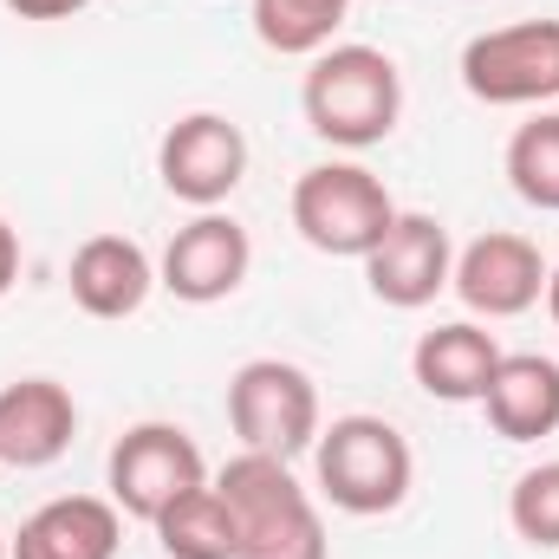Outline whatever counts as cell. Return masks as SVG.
Masks as SVG:
<instances>
[{
	"label": "cell",
	"instance_id": "14",
	"mask_svg": "<svg viewBox=\"0 0 559 559\" xmlns=\"http://www.w3.org/2000/svg\"><path fill=\"white\" fill-rule=\"evenodd\" d=\"M66 286H72V306L85 319H131V312H143V299L156 286V261L131 235H92V241H79Z\"/></svg>",
	"mask_w": 559,
	"mask_h": 559
},
{
	"label": "cell",
	"instance_id": "8",
	"mask_svg": "<svg viewBox=\"0 0 559 559\" xmlns=\"http://www.w3.org/2000/svg\"><path fill=\"white\" fill-rule=\"evenodd\" d=\"M156 176H163V189L176 195V202H189L195 215L202 209H222L235 189H241V176H248V138H241V124L235 118H222V111H189V118H176L163 143H156Z\"/></svg>",
	"mask_w": 559,
	"mask_h": 559
},
{
	"label": "cell",
	"instance_id": "13",
	"mask_svg": "<svg viewBox=\"0 0 559 559\" xmlns=\"http://www.w3.org/2000/svg\"><path fill=\"white\" fill-rule=\"evenodd\" d=\"M79 436V404L59 378H20L0 391V462L52 468Z\"/></svg>",
	"mask_w": 559,
	"mask_h": 559
},
{
	"label": "cell",
	"instance_id": "18",
	"mask_svg": "<svg viewBox=\"0 0 559 559\" xmlns=\"http://www.w3.org/2000/svg\"><path fill=\"white\" fill-rule=\"evenodd\" d=\"M352 0H254V39L280 59H312L345 26Z\"/></svg>",
	"mask_w": 559,
	"mask_h": 559
},
{
	"label": "cell",
	"instance_id": "3",
	"mask_svg": "<svg viewBox=\"0 0 559 559\" xmlns=\"http://www.w3.org/2000/svg\"><path fill=\"white\" fill-rule=\"evenodd\" d=\"M312 475H319V495L338 508V514H391L404 508L411 481H417V455L404 442V429L384 417H332L312 442Z\"/></svg>",
	"mask_w": 559,
	"mask_h": 559
},
{
	"label": "cell",
	"instance_id": "20",
	"mask_svg": "<svg viewBox=\"0 0 559 559\" xmlns=\"http://www.w3.org/2000/svg\"><path fill=\"white\" fill-rule=\"evenodd\" d=\"M508 521H514V534H521L527 547L559 554V462H540V468H527V475L514 481Z\"/></svg>",
	"mask_w": 559,
	"mask_h": 559
},
{
	"label": "cell",
	"instance_id": "15",
	"mask_svg": "<svg viewBox=\"0 0 559 559\" xmlns=\"http://www.w3.org/2000/svg\"><path fill=\"white\" fill-rule=\"evenodd\" d=\"M495 365H501V345L475 319H449V325L423 332L417 352H411V378H417L423 397H436V404H481Z\"/></svg>",
	"mask_w": 559,
	"mask_h": 559
},
{
	"label": "cell",
	"instance_id": "9",
	"mask_svg": "<svg viewBox=\"0 0 559 559\" xmlns=\"http://www.w3.org/2000/svg\"><path fill=\"white\" fill-rule=\"evenodd\" d=\"M547 254L527 241V235H514V228H488V235H475L462 254H455V299L475 312V319H521V312H534L540 299H547Z\"/></svg>",
	"mask_w": 559,
	"mask_h": 559
},
{
	"label": "cell",
	"instance_id": "10",
	"mask_svg": "<svg viewBox=\"0 0 559 559\" xmlns=\"http://www.w3.org/2000/svg\"><path fill=\"white\" fill-rule=\"evenodd\" d=\"M254 267V241L235 215L222 209H202L195 222H182L156 261V286L176 293L182 306H215L228 293H241V280Z\"/></svg>",
	"mask_w": 559,
	"mask_h": 559
},
{
	"label": "cell",
	"instance_id": "6",
	"mask_svg": "<svg viewBox=\"0 0 559 559\" xmlns=\"http://www.w3.org/2000/svg\"><path fill=\"white\" fill-rule=\"evenodd\" d=\"M462 85L475 105L521 111L559 98V20H514L488 26L462 46Z\"/></svg>",
	"mask_w": 559,
	"mask_h": 559
},
{
	"label": "cell",
	"instance_id": "7",
	"mask_svg": "<svg viewBox=\"0 0 559 559\" xmlns=\"http://www.w3.org/2000/svg\"><path fill=\"white\" fill-rule=\"evenodd\" d=\"M105 481H111L118 514L156 521L169 501H182L189 488L209 481V462H202V449L182 423H138V429L118 436V449L105 462Z\"/></svg>",
	"mask_w": 559,
	"mask_h": 559
},
{
	"label": "cell",
	"instance_id": "21",
	"mask_svg": "<svg viewBox=\"0 0 559 559\" xmlns=\"http://www.w3.org/2000/svg\"><path fill=\"white\" fill-rule=\"evenodd\" d=\"M13 280H20V235H13V222L0 215V299L13 293Z\"/></svg>",
	"mask_w": 559,
	"mask_h": 559
},
{
	"label": "cell",
	"instance_id": "19",
	"mask_svg": "<svg viewBox=\"0 0 559 559\" xmlns=\"http://www.w3.org/2000/svg\"><path fill=\"white\" fill-rule=\"evenodd\" d=\"M508 182L527 209L559 215V111H540L508 138Z\"/></svg>",
	"mask_w": 559,
	"mask_h": 559
},
{
	"label": "cell",
	"instance_id": "22",
	"mask_svg": "<svg viewBox=\"0 0 559 559\" xmlns=\"http://www.w3.org/2000/svg\"><path fill=\"white\" fill-rule=\"evenodd\" d=\"M20 20H66V13H79V7H92V0H7Z\"/></svg>",
	"mask_w": 559,
	"mask_h": 559
},
{
	"label": "cell",
	"instance_id": "12",
	"mask_svg": "<svg viewBox=\"0 0 559 559\" xmlns=\"http://www.w3.org/2000/svg\"><path fill=\"white\" fill-rule=\"evenodd\" d=\"M124 547V514L105 495H59L39 514L20 521L7 540V559H118Z\"/></svg>",
	"mask_w": 559,
	"mask_h": 559
},
{
	"label": "cell",
	"instance_id": "5",
	"mask_svg": "<svg viewBox=\"0 0 559 559\" xmlns=\"http://www.w3.org/2000/svg\"><path fill=\"white\" fill-rule=\"evenodd\" d=\"M228 423L241 436V449L254 455H306L319 442V384L286 365V358H248L235 378H228Z\"/></svg>",
	"mask_w": 559,
	"mask_h": 559
},
{
	"label": "cell",
	"instance_id": "4",
	"mask_svg": "<svg viewBox=\"0 0 559 559\" xmlns=\"http://www.w3.org/2000/svg\"><path fill=\"white\" fill-rule=\"evenodd\" d=\"M391 222H397V202L384 176H371L365 163H312L293 182V228L306 248L332 261H365Z\"/></svg>",
	"mask_w": 559,
	"mask_h": 559
},
{
	"label": "cell",
	"instance_id": "16",
	"mask_svg": "<svg viewBox=\"0 0 559 559\" xmlns=\"http://www.w3.org/2000/svg\"><path fill=\"white\" fill-rule=\"evenodd\" d=\"M481 417L501 442H540L559 429V365L540 352H501L488 391H481Z\"/></svg>",
	"mask_w": 559,
	"mask_h": 559
},
{
	"label": "cell",
	"instance_id": "1",
	"mask_svg": "<svg viewBox=\"0 0 559 559\" xmlns=\"http://www.w3.org/2000/svg\"><path fill=\"white\" fill-rule=\"evenodd\" d=\"M299 111L332 150H371L404 118V72L378 46H325L306 66Z\"/></svg>",
	"mask_w": 559,
	"mask_h": 559
},
{
	"label": "cell",
	"instance_id": "2",
	"mask_svg": "<svg viewBox=\"0 0 559 559\" xmlns=\"http://www.w3.org/2000/svg\"><path fill=\"white\" fill-rule=\"evenodd\" d=\"M215 488H222V501L235 514V534H241V554L235 559H325L332 554L319 501L293 481V462L241 449L215 475Z\"/></svg>",
	"mask_w": 559,
	"mask_h": 559
},
{
	"label": "cell",
	"instance_id": "23",
	"mask_svg": "<svg viewBox=\"0 0 559 559\" xmlns=\"http://www.w3.org/2000/svg\"><path fill=\"white\" fill-rule=\"evenodd\" d=\"M547 312H554V325H559V267L547 274Z\"/></svg>",
	"mask_w": 559,
	"mask_h": 559
},
{
	"label": "cell",
	"instance_id": "24",
	"mask_svg": "<svg viewBox=\"0 0 559 559\" xmlns=\"http://www.w3.org/2000/svg\"><path fill=\"white\" fill-rule=\"evenodd\" d=\"M0 559H7V534H0Z\"/></svg>",
	"mask_w": 559,
	"mask_h": 559
},
{
	"label": "cell",
	"instance_id": "11",
	"mask_svg": "<svg viewBox=\"0 0 559 559\" xmlns=\"http://www.w3.org/2000/svg\"><path fill=\"white\" fill-rule=\"evenodd\" d=\"M455 274V241L436 215H404L384 228V241L365 254V286L391 312H423Z\"/></svg>",
	"mask_w": 559,
	"mask_h": 559
},
{
	"label": "cell",
	"instance_id": "17",
	"mask_svg": "<svg viewBox=\"0 0 559 559\" xmlns=\"http://www.w3.org/2000/svg\"><path fill=\"white\" fill-rule=\"evenodd\" d=\"M150 527H156V547L169 559H235L241 554L235 514H228V501H222L215 481H202V488H189L182 501H169Z\"/></svg>",
	"mask_w": 559,
	"mask_h": 559
}]
</instances>
